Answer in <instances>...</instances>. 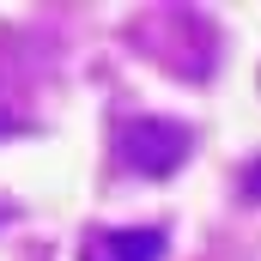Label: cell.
<instances>
[{
  "mask_svg": "<svg viewBox=\"0 0 261 261\" xmlns=\"http://www.w3.org/2000/svg\"><path fill=\"white\" fill-rule=\"evenodd\" d=\"M170 237L152 225H116V231H91L79 243V261H164Z\"/></svg>",
  "mask_w": 261,
  "mask_h": 261,
  "instance_id": "cell-2",
  "label": "cell"
},
{
  "mask_svg": "<svg viewBox=\"0 0 261 261\" xmlns=\"http://www.w3.org/2000/svg\"><path fill=\"white\" fill-rule=\"evenodd\" d=\"M189 146H195V134L182 122H170V116H134V122L116 128V158L134 176H170V170H182Z\"/></svg>",
  "mask_w": 261,
  "mask_h": 261,
  "instance_id": "cell-1",
  "label": "cell"
},
{
  "mask_svg": "<svg viewBox=\"0 0 261 261\" xmlns=\"http://www.w3.org/2000/svg\"><path fill=\"white\" fill-rule=\"evenodd\" d=\"M243 189H249V195H261V164L249 170V176H243Z\"/></svg>",
  "mask_w": 261,
  "mask_h": 261,
  "instance_id": "cell-3",
  "label": "cell"
}]
</instances>
